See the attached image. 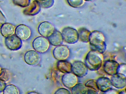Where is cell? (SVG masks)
Wrapping results in <instances>:
<instances>
[{
	"mask_svg": "<svg viewBox=\"0 0 126 94\" xmlns=\"http://www.w3.org/2000/svg\"><path fill=\"white\" fill-rule=\"evenodd\" d=\"M102 61L101 53L96 50H92L87 55L85 64L90 70H96L101 67Z\"/></svg>",
	"mask_w": 126,
	"mask_h": 94,
	"instance_id": "1",
	"label": "cell"
},
{
	"mask_svg": "<svg viewBox=\"0 0 126 94\" xmlns=\"http://www.w3.org/2000/svg\"><path fill=\"white\" fill-rule=\"evenodd\" d=\"M89 42L96 50L102 53L106 50L105 37L101 32L94 31L91 32Z\"/></svg>",
	"mask_w": 126,
	"mask_h": 94,
	"instance_id": "2",
	"label": "cell"
},
{
	"mask_svg": "<svg viewBox=\"0 0 126 94\" xmlns=\"http://www.w3.org/2000/svg\"><path fill=\"white\" fill-rule=\"evenodd\" d=\"M62 34L63 40L68 43L74 44L79 40V33L76 29L71 27H65L63 30Z\"/></svg>",
	"mask_w": 126,
	"mask_h": 94,
	"instance_id": "3",
	"label": "cell"
},
{
	"mask_svg": "<svg viewBox=\"0 0 126 94\" xmlns=\"http://www.w3.org/2000/svg\"><path fill=\"white\" fill-rule=\"evenodd\" d=\"M50 43L48 39L43 36L36 37L33 42V46L35 51L43 53L49 49Z\"/></svg>",
	"mask_w": 126,
	"mask_h": 94,
	"instance_id": "4",
	"label": "cell"
},
{
	"mask_svg": "<svg viewBox=\"0 0 126 94\" xmlns=\"http://www.w3.org/2000/svg\"><path fill=\"white\" fill-rule=\"evenodd\" d=\"M6 46L11 50H17L22 47V40L15 35H11L6 37L5 40Z\"/></svg>",
	"mask_w": 126,
	"mask_h": 94,
	"instance_id": "5",
	"label": "cell"
},
{
	"mask_svg": "<svg viewBox=\"0 0 126 94\" xmlns=\"http://www.w3.org/2000/svg\"><path fill=\"white\" fill-rule=\"evenodd\" d=\"M70 54V51L68 47L64 45L58 46L53 51L54 58L60 61L67 59L69 57Z\"/></svg>",
	"mask_w": 126,
	"mask_h": 94,
	"instance_id": "6",
	"label": "cell"
},
{
	"mask_svg": "<svg viewBox=\"0 0 126 94\" xmlns=\"http://www.w3.org/2000/svg\"><path fill=\"white\" fill-rule=\"evenodd\" d=\"M71 71L77 77H82L87 75L88 68L82 62L76 61L72 64Z\"/></svg>",
	"mask_w": 126,
	"mask_h": 94,
	"instance_id": "7",
	"label": "cell"
},
{
	"mask_svg": "<svg viewBox=\"0 0 126 94\" xmlns=\"http://www.w3.org/2000/svg\"><path fill=\"white\" fill-rule=\"evenodd\" d=\"M55 30L54 26L50 23L47 21L40 24L38 28L39 34L47 38L53 33Z\"/></svg>",
	"mask_w": 126,
	"mask_h": 94,
	"instance_id": "8",
	"label": "cell"
},
{
	"mask_svg": "<svg viewBox=\"0 0 126 94\" xmlns=\"http://www.w3.org/2000/svg\"><path fill=\"white\" fill-rule=\"evenodd\" d=\"M15 35L21 40H26L31 37V29L26 25L20 24L15 29Z\"/></svg>",
	"mask_w": 126,
	"mask_h": 94,
	"instance_id": "9",
	"label": "cell"
},
{
	"mask_svg": "<svg viewBox=\"0 0 126 94\" xmlns=\"http://www.w3.org/2000/svg\"><path fill=\"white\" fill-rule=\"evenodd\" d=\"M25 60L26 62L29 65H36L40 61V55L36 51H29L25 54Z\"/></svg>",
	"mask_w": 126,
	"mask_h": 94,
	"instance_id": "10",
	"label": "cell"
},
{
	"mask_svg": "<svg viewBox=\"0 0 126 94\" xmlns=\"http://www.w3.org/2000/svg\"><path fill=\"white\" fill-rule=\"evenodd\" d=\"M77 76L74 73L69 72L63 76L62 81L64 86L68 88H73L78 82Z\"/></svg>",
	"mask_w": 126,
	"mask_h": 94,
	"instance_id": "11",
	"label": "cell"
},
{
	"mask_svg": "<svg viewBox=\"0 0 126 94\" xmlns=\"http://www.w3.org/2000/svg\"><path fill=\"white\" fill-rule=\"evenodd\" d=\"M112 85L118 89H122L126 86L125 76L121 73H117L111 78Z\"/></svg>",
	"mask_w": 126,
	"mask_h": 94,
	"instance_id": "12",
	"label": "cell"
},
{
	"mask_svg": "<svg viewBox=\"0 0 126 94\" xmlns=\"http://www.w3.org/2000/svg\"><path fill=\"white\" fill-rule=\"evenodd\" d=\"M119 66L118 63L115 61H107L104 65V70L107 74L113 75L118 73Z\"/></svg>",
	"mask_w": 126,
	"mask_h": 94,
	"instance_id": "13",
	"label": "cell"
},
{
	"mask_svg": "<svg viewBox=\"0 0 126 94\" xmlns=\"http://www.w3.org/2000/svg\"><path fill=\"white\" fill-rule=\"evenodd\" d=\"M98 88L100 91L102 92H108L112 88L111 81L107 78L102 77L96 81Z\"/></svg>",
	"mask_w": 126,
	"mask_h": 94,
	"instance_id": "14",
	"label": "cell"
},
{
	"mask_svg": "<svg viewBox=\"0 0 126 94\" xmlns=\"http://www.w3.org/2000/svg\"><path fill=\"white\" fill-rule=\"evenodd\" d=\"M48 38L50 43L54 46H58L62 45L64 40L62 33L56 30Z\"/></svg>",
	"mask_w": 126,
	"mask_h": 94,
	"instance_id": "15",
	"label": "cell"
},
{
	"mask_svg": "<svg viewBox=\"0 0 126 94\" xmlns=\"http://www.w3.org/2000/svg\"><path fill=\"white\" fill-rule=\"evenodd\" d=\"M15 27L14 25L9 23H6L2 25L0 31L3 36L7 37L13 35L15 31Z\"/></svg>",
	"mask_w": 126,
	"mask_h": 94,
	"instance_id": "16",
	"label": "cell"
},
{
	"mask_svg": "<svg viewBox=\"0 0 126 94\" xmlns=\"http://www.w3.org/2000/svg\"><path fill=\"white\" fill-rule=\"evenodd\" d=\"M57 66L58 69L63 73H67L71 72L72 64L65 60H61L58 62Z\"/></svg>",
	"mask_w": 126,
	"mask_h": 94,
	"instance_id": "17",
	"label": "cell"
},
{
	"mask_svg": "<svg viewBox=\"0 0 126 94\" xmlns=\"http://www.w3.org/2000/svg\"><path fill=\"white\" fill-rule=\"evenodd\" d=\"M89 88L82 84H76L72 88L73 94H88Z\"/></svg>",
	"mask_w": 126,
	"mask_h": 94,
	"instance_id": "18",
	"label": "cell"
},
{
	"mask_svg": "<svg viewBox=\"0 0 126 94\" xmlns=\"http://www.w3.org/2000/svg\"><path fill=\"white\" fill-rule=\"evenodd\" d=\"M79 39H80L82 42H89V37L91 32L87 29L82 28L79 31Z\"/></svg>",
	"mask_w": 126,
	"mask_h": 94,
	"instance_id": "19",
	"label": "cell"
},
{
	"mask_svg": "<svg viewBox=\"0 0 126 94\" xmlns=\"http://www.w3.org/2000/svg\"><path fill=\"white\" fill-rule=\"evenodd\" d=\"M3 93L5 94H19V91L18 88L15 85L10 84L6 86L3 91Z\"/></svg>",
	"mask_w": 126,
	"mask_h": 94,
	"instance_id": "20",
	"label": "cell"
},
{
	"mask_svg": "<svg viewBox=\"0 0 126 94\" xmlns=\"http://www.w3.org/2000/svg\"><path fill=\"white\" fill-rule=\"evenodd\" d=\"M11 77L10 72L6 69L1 70L0 72V81L3 82H7L9 81Z\"/></svg>",
	"mask_w": 126,
	"mask_h": 94,
	"instance_id": "21",
	"label": "cell"
},
{
	"mask_svg": "<svg viewBox=\"0 0 126 94\" xmlns=\"http://www.w3.org/2000/svg\"><path fill=\"white\" fill-rule=\"evenodd\" d=\"M68 3L74 8H79L84 4V0H67Z\"/></svg>",
	"mask_w": 126,
	"mask_h": 94,
	"instance_id": "22",
	"label": "cell"
},
{
	"mask_svg": "<svg viewBox=\"0 0 126 94\" xmlns=\"http://www.w3.org/2000/svg\"><path fill=\"white\" fill-rule=\"evenodd\" d=\"M40 6L43 8H48L51 7L54 3V0H36Z\"/></svg>",
	"mask_w": 126,
	"mask_h": 94,
	"instance_id": "23",
	"label": "cell"
},
{
	"mask_svg": "<svg viewBox=\"0 0 126 94\" xmlns=\"http://www.w3.org/2000/svg\"><path fill=\"white\" fill-rule=\"evenodd\" d=\"M85 86L90 89L95 90L96 92L99 91L97 86L96 81L95 80H91L89 81L86 84Z\"/></svg>",
	"mask_w": 126,
	"mask_h": 94,
	"instance_id": "24",
	"label": "cell"
},
{
	"mask_svg": "<svg viewBox=\"0 0 126 94\" xmlns=\"http://www.w3.org/2000/svg\"><path fill=\"white\" fill-rule=\"evenodd\" d=\"M55 93L56 94H70V93L69 92V90H68L67 89L62 88V89H58Z\"/></svg>",
	"mask_w": 126,
	"mask_h": 94,
	"instance_id": "25",
	"label": "cell"
},
{
	"mask_svg": "<svg viewBox=\"0 0 126 94\" xmlns=\"http://www.w3.org/2000/svg\"><path fill=\"white\" fill-rule=\"evenodd\" d=\"M6 86V84L5 82L0 81V93L3 92Z\"/></svg>",
	"mask_w": 126,
	"mask_h": 94,
	"instance_id": "26",
	"label": "cell"
},
{
	"mask_svg": "<svg viewBox=\"0 0 126 94\" xmlns=\"http://www.w3.org/2000/svg\"><path fill=\"white\" fill-rule=\"evenodd\" d=\"M84 0L85 1H89V2H90V1H93L94 0Z\"/></svg>",
	"mask_w": 126,
	"mask_h": 94,
	"instance_id": "27",
	"label": "cell"
},
{
	"mask_svg": "<svg viewBox=\"0 0 126 94\" xmlns=\"http://www.w3.org/2000/svg\"><path fill=\"white\" fill-rule=\"evenodd\" d=\"M1 70H2V69H1V67H0V71H1Z\"/></svg>",
	"mask_w": 126,
	"mask_h": 94,
	"instance_id": "28",
	"label": "cell"
}]
</instances>
